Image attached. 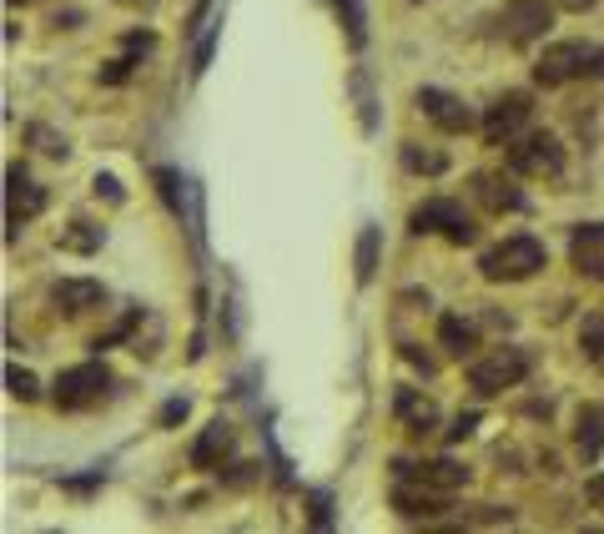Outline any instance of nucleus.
Returning a JSON list of instances; mask_svg holds the SVG:
<instances>
[{
	"label": "nucleus",
	"instance_id": "f257e3e1",
	"mask_svg": "<svg viewBox=\"0 0 604 534\" xmlns=\"http://www.w3.org/2000/svg\"><path fill=\"white\" fill-rule=\"evenodd\" d=\"M590 76H604V46H594V40H554L534 61L539 86H565V81H590Z\"/></svg>",
	"mask_w": 604,
	"mask_h": 534
},
{
	"label": "nucleus",
	"instance_id": "f03ea898",
	"mask_svg": "<svg viewBox=\"0 0 604 534\" xmlns=\"http://www.w3.org/2000/svg\"><path fill=\"white\" fill-rule=\"evenodd\" d=\"M544 262H549L544 242L519 233V237H504L499 248H488L484 258H479V273H484L488 283H524V277H534Z\"/></svg>",
	"mask_w": 604,
	"mask_h": 534
},
{
	"label": "nucleus",
	"instance_id": "7ed1b4c3",
	"mask_svg": "<svg viewBox=\"0 0 604 534\" xmlns=\"http://www.w3.org/2000/svg\"><path fill=\"white\" fill-rule=\"evenodd\" d=\"M117 378H111V368L101 364V358H92V364H76V368H61L56 373V408H67V414H81V408H92L106 399V389H111Z\"/></svg>",
	"mask_w": 604,
	"mask_h": 534
},
{
	"label": "nucleus",
	"instance_id": "20e7f679",
	"mask_svg": "<svg viewBox=\"0 0 604 534\" xmlns=\"http://www.w3.org/2000/svg\"><path fill=\"white\" fill-rule=\"evenodd\" d=\"M408 227L413 233H438L444 242H454V248H469L473 237H479V227H473V217L463 212V202H448V197H428L423 207H413V217H408Z\"/></svg>",
	"mask_w": 604,
	"mask_h": 534
},
{
	"label": "nucleus",
	"instance_id": "39448f33",
	"mask_svg": "<svg viewBox=\"0 0 604 534\" xmlns=\"http://www.w3.org/2000/svg\"><path fill=\"white\" fill-rule=\"evenodd\" d=\"M509 167L519 177H559L565 171V146L554 131H524L509 142Z\"/></svg>",
	"mask_w": 604,
	"mask_h": 534
},
{
	"label": "nucleus",
	"instance_id": "423d86ee",
	"mask_svg": "<svg viewBox=\"0 0 604 534\" xmlns=\"http://www.w3.org/2000/svg\"><path fill=\"white\" fill-rule=\"evenodd\" d=\"M524 373H529V353L524 348H494L488 358H479V364L469 368V383H473V393L494 399V393L524 383Z\"/></svg>",
	"mask_w": 604,
	"mask_h": 534
},
{
	"label": "nucleus",
	"instance_id": "0eeeda50",
	"mask_svg": "<svg viewBox=\"0 0 604 534\" xmlns=\"http://www.w3.org/2000/svg\"><path fill=\"white\" fill-rule=\"evenodd\" d=\"M46 212V187L31 182V171L15 162L11 171H5V237H21V227H26L31 217H40Z\"/></svg>",
	"mask_w": 604,
	"mask_h": 534
},
{
	"label": "nucleus",
	"instance_id": "6e6552de",
	"mask_svg": "<svg viewBox=\"0 0 604 534\" xmlns=\"http://www.w3.org/2000/svg\"><path fill=\"white\" fill-rule=\"evenodd\" d=\"M549 21H554V0H509L499 11V36L509 46H534V40H544Z\"/></svg>",
	"mask_w": 604,
	"mask_h": 534
},
{
	"label": "nucleus",
	"instance_id": "1a4fd4ad",
	"mask_svg": "<svg viewBox=\"0 0 604 534\" xmlns=\"http://www.w3.org/2000/svg\"><path fill=\"white\" fill-rule=\"evenodd\" d=\"M413 106H419V111L434 121L438 131H448V137H463V131L484 127V121L473 117V111L454 92H444V86H419V92H413Z\"/></svg>",
	"mask_w": 604,
	"mask_h": 534
},
{
	"label": "nucleus",
	"instance_id": "9d476101",
	"mask_svg": "<svg viewBox=\"0 0 604 534\" xmlns=\"http://www.w3.org/2000/svg\"><path fill=\"white\" fill-rule=\"evenodd\" d=\"M529 111H534V106H529L524 92H504L499 102L484 111V127H479V131H484V142H488V146H509L514 137L524 131Z\"/></svg>",
	"mask_w": 604,
	"mask_h": 534
},
{
	"label": "nucleus",
	"instance_id": "9b49d317",
	"mask_svg": "<svg viewBox=\"0 0 604 534\" xmlns=\"http://www.w3.org/2000/svg\"><path fill=\"white\" fill-rule=\"evenodd\" d=\"M394 509L403 520L434 524L448 509V489H428V484H419V479H394Z\"/></svg>",
	"mask_w": 604,
	"mask_h": 534
},
{
	"label": "nucleus",
	"instance_id": "f8f14e48",
	"mask_svg": "<svg viewBox=\"0 0 604 534\" xmlns=\"http://www.w3.org/2000/svg\"><path fill=\"white\" fill-rule=\"evenodd\" d=\"M394 479H419L428 484V489H459V484H469V470L463 464H454V459H423V464H413V459H394Z\"/></svg>",
	"mask_w": 604,
	"mask_h": 534
},
{
	"label": "nucleus",
	"instance_id": "ddd939ff",
	"mask_svg": "<svg viewBox=\"0 0 604 534\" xmlns=\"http://www.w3.org/2000/svg\"><path fill=\"white\" fill-rule=\"evenodd\" d=\"M569 268H575L579 277L604 283V222H584V227H575V237H569Z\"/></svg>",
	"mask_w": 604,
	"mask_h": 534
},
{
	"label": "nucleus",
	"instance_id": "4468645a",
	"mask_svg": "<svg viewBox=\"0 0 604 534\" xmlns=\"http://www.w3.org/2000/svg\"><path fill=\"white\" fill-rule=\"evenodd\" d=\"M51 302H56V313L81 318V313H92V308H106V287L92 283V277H61L51 287Z\"/></svg>",
	"mask_w": 604,
	"mask_h": 534
},
{
	"label": "nucleus",
	"instance_id": "2eb2a0df",
	"mask_svg": "<svg viewBox=\"0 0 604 534\" xmlns=\"http://www.w3.org/2000/svg\"><path fill=\"white\" fill-rule=\"evenodd\" d=\"M394 414L408 434H434L438 429V404L419 389H398L394 393Z\"/></svg>",
	"mask_w": 604,
	"mask_h": 534
},
{
	"label": "nucleus",
	"instance_id": "dca6fc26",
	"mask_svg": "<svg viewBox=\"0 0 604 534\" xmlns=\"http://www.w3.org/2000/svg\"><path fill=\"white\" fill-rule=\"evenodd\" d=\"M232 454V424L227 418H212L207 429H202V439L192 443V470H222V459Z\"/></svg>",
	"mask_w": 604,
	"mask_h": 534
},
{
	"label": "nucleus",
	"instance_id": "f3484780",
	"mask_svg": "<svg viewBox=\"0 0 604 534\" xmlns=\"http://www.w3.org/2000/svg\"><path fill=\"white\" fill-rule=\"evenodd\" d=\"M473 197H479L488 212H519L524 207V192H519L509 177H499V171H473Z\"/></svg>",
	"mask_w": 604,
	"mask_h": 534
},
{
	"label": "nucleus",
	"instance_id": "a211bd4d",
	"mask_svg": "<svg viewBox=\"0 0 604 534\" xmlns=\"http://www.w3.org/2000/svg\"><path fill=\"white\" fill-rule=\"evenodd\" d=\"M575 443L584 459H600L604 454V408L600 404H584L575 418Z\"/></svg>",
	"mask_w": 604,
	"mask_h": 534
},
{
	"label": "nucleus",
	"instance_id": "6ab92c4d",
	"mask_svg": "<svg viewBox=\"0 0 604 534\" xmlns=\"http://www.w3.org/2000/svg\"><path fill=\"white\" fill-rule=\"evenodd\" d=\"M152 182H157V197L167 202V212L182 222L186 217V197H192V192H186V182H182V171H177V167H157V171H152Z\"/></svg>",
	"mask_w": 604,
	"mask_h": 534
},
{
	"label": "nucleus",
	"instance_id": "aec40b11",
	"mask_svg": "<svg viewBox=\"0 0 604 534\" xmlns=\"http://www.w3.org/2000/svg\"><path fill=\"white\" fill-rule=\"evenodd\" d=\"M333 5H338V21L348 31V46L363 51L369 46V11H363V0H333Z\"/></svg>",
	"mask_w": 604,
	"mask_h": 534
},
{
	"label": "nucleus",
	"instance_id": "412c9836",
	"mask_svg": "<svg viewBox=\"0 0 604 534\" xmlns=\"http://www.w3.org/2000/svg\"><path fill=\"white\" fill-rule=\"evenodd\" d=\"M378 248H383V233L378 227H363L358 233V252H353V268H358V283H373V273H378Z\"/></svg>",
	"mask_w": 604,
	"mask_h": 534
},
{
	"label": "nucleus",
	"instance_id": "4be33fe9",
	"mask_svg": "<svg viewBox=\"0 0 604 534\" xmlns=\"http://www.w3.org/2000/svg\"><path fill=\"white\" fill-rule=\"evenodd\" d=\"M348 86H353V102H358V127L373 137V131H378V102H373L369 71H353V76H348Z\"/></svg>",
	"mask_w": 604,
	"mask_h": 534
},
{
	"label": "nucleus",
	"instance_id": "5701e85b",
	"mask_svg": "<svg viewBox=\"0 0 604 534\" xmlns=\"http://www.w3.org/2000/svg\"><path fill=\"white\" fill-rule=\"evenodd\" d=\"M398 157H403L408 171H419V177H444V171H448L444 152H428V146H419V142H403V152H398Z\"/></svg>",
	"mask_w": 604,
	"mask_h": 534
},
{
	"label": "nucleus",
	"instance_id": "b1692460",
	"mask_svg": "<svg viewBox=\"0 0 604 534\" xmlns=\"http://www.w3.org/2000/svg\"><path fill=\"white\" fill-rule=\"evenodd\" d=\"M438 343H444L448 353H459V358H463V353H469L479 339H473V323H463L459 313H444V318H438Z\"/></svg>",
	"mask_w": 604,
	"mask_h": 534
},
{
	"label": "nucleus",
	"instance_id": "393cba45",
	"mask_svg": "<svg viewBox=\"0 0 604 534\" xmlns=\"http://www.w3.org/2000/svg\"><path fill=\"white\" fill-rule=\"evenodd\" d=\"M26 142L36 146L40 157H56V162H67L71 157V146H67V137H61V131H51V127H26Z\"/></svg>",
	"mask_w": 604,
	"mask_h": 534
},
{
	"label": "nucleus",
	"instance_id": "a878e982",
	"mask_svg": "<svg viewBox=\"0 0 604 534\" xmlns=\"http://www.w3.org/2000/svg\"><path fill=\"white\" fill-rule=\"evenodd\" d=\"M61 248L67 252H96L101 248V227H92V222H71L67 233H61Z\"/></svg>",
	"mask_w": 604,
	"mask_h": 534
},
{
	"label": "nucleus",
	"instance_id": "bb28decb",
	"mask_svg": "<svg viewBox=\"0 0 604 534\" xmlns=\"http://www.w3.org/2000/svg\"><path fill=\"white\" fill-rule=\"evenodd\" d=\"M5 389H11V399H21V404H36V399H40L36 373H31V368H21V364L5 368Z\"/></svg>",
	"mask_w": 604,
	"mask_h": 534
},
{
	"label": "nucleus",
	"instance_id": "cd10ccee",
	"mask_svg": "<svg viewBox=\"0 0 604 534\" xmlns=\"http://www.w3.org/2000/svg\"><path fill=\"white\" fill-rule=\"evenodd\" d=\"M579 348L590 353L594 364H604V313H590L579 323Z\"/></svg>",
	"mask_w": 604,
	"mask_h": 534
},
{
	"label": "nucleus",
	"instance_id": "c85d7f7f",
	"mask_svg": "<svg viewBox=\"0 0 604 534\" xmlns=\"http://www.w3.org/2000/svg\"><path fill=\"white\" fill-rule=\"evenodd\" d=\"M217 40H222V21H212V31L197 40V51H192V76H202L212 66V56H217Z\"/></svg>",
	"mask_w": 604,
	"mask_h": 534
},
{
	"label": "nucleus",
	"instance_id": "c756f323",
	"mask_svg": "<svg viewBox=\"0 0 604 534\" xmlns=\"http://www.w3.org/2000/svg\"><path fill=\"white\" fill-rule=\"evenodd\" d=\"M136 323H142V308H132V313L121 318V323H117V328H111V333H101V339H96V343H92V348H96V353H101V348H111V343H121V339H132V333H136Z\"/></svg>",
	"mask_w": 604,
	"mask_h": 534
},
{
	"label": "nucleus",
	"instance_id": "7c9ffc66",
	"mask_svg": "<svg viewBox=\"0 0 604 534\" xmlns=\"http://www.w3.org/2000/svg\"><path fill=\"white\" fill-rule=\"evenodd\" d=\"M132 71H136V61H132L126 51H121L117 61H106V66H101V81H106V86H121V81L132 76Z\"/></svg>",
	"mask_w": 604,
	"mask_h": 534
},
{
	"label": "nucleus",
	"instance_id": "2f4dec72",
	"mask_svg": "<svg viewBox=\"0 0 604 534\" xmlns=\"http://www.w3.org/2000/svg\"><path fill=\"white\" fill-rule=\"evenodd\" d=\"M307 520H313V530H328L333 524V499L328 495H307Z\"/></svg>",
	"mask_w": 604,
	"mask_h": 534
},
{
	"label": "nucleus",
	"instance_id": "473e14b6",
	"mask_svg": "<svg viewBox=\"0 0 604 534\" xmlns=\"http://www.w3.org/2000/svg\"><path fill=\"white\" fill-rule=\"evenodd\" d=\"M186 414H192V404H186V399H167V404H161V414H157V424H161V429H177Z\"/></svg>",
	"mask_w": 604,
	"mask_h": 534
},
{
	"label": "nucleus",
	"instance_id": "72a5a7b5",
	"mask_svg": "<svg viewBox=\"0 0 604 534\" xmlns=\"http://www.w3.org/2000/svg\"><path fill=\"white\" fill-rule=\"evenodd\" d=\"M92 192H96V197H106V202H126V192H121V182H117V177H106V171H101V177H96V182H92Z\"/></svg>",
	"mask_w": 604,
	"mask_h": 534
},
{
	"label": "nucleus",
	"instance_id": "f704fd0d",
	"mask_svg": "<svg viewBox=\"0 0 604 534\" xmlns=\"http://www.w3.org/2000/svg\"><path fill=\"white\" fill-rule=\"evenodd\" d=\"M473 429H479V414H459V418H454V429H448L444 439H448V443H463Z\"/></svg>",
	"mask_w": 604,
	"mask_h": 534
},
{
	"label": "nucleus",
	"instance_id": "c9c22d12",
	"mask_svg": "<svg viewBox=\"0 0 604 534\" xmlns=\"http://www.w3.org/2000/svg\"><path fill=\"white\" fill-rule=\"evenodd\" d=\"M101 479H106V470H92V474H81V479H67V489L71 495H92V489H101Z\"/></svg>",
	"mask_w": 604,
	"mask_h": 534
},
{
	"label": "nucleus",
	"instance_id": "e433bc0d",
	"mask_svg": "<svg viewBox=\"0 0 604 534\" xmlns=\"http://www.w3.org/2000/svg\"><path fill=\"white\" fill-rule=\"evenodd\" d=\"M584 495H590V505H594V509H600V514H604V474H594V479L584 484Z\"/></svg>",
	"mask_w": 604,
	"mask_h": 534
},
{
	"label": "nucleus",
	"instance_id": "4c0bfd02",
	"mask_svg": "<svg viewBox=\"0 0 604 534\" xmlns=\"http://www.w3.org/2000/svg\"><path fill=\"white\" fill-rule=\"evenodd\" d=\"M257 479V464H232V474H227V484H252Z\"/></svg>",
	"mask_w": 604,
	"mask_h": 534
},
{
	"label": "nucleus",
	"instance_id": "58836bf2",
	"mask_svg": "<svg viewBox=\"0 0 604 534\" xmlns=\"http://www.w3.org/2000/svg\"><path fill=\"white\" fill-rule=\"evenodd\" d=\"M403 358H408V364H413V368H423V378L434 373V364H428V358H423V353L413 348V343H403Z\"/></svg>",
	"mask_w": 604,
	"mask_h": 534
},
{
	"label": "nucleus",
	"instance_id": "ea45409f",
	"mask_svg": "<svg viewBox=\"0 0 604 534\" xmlns=\"http://www.w3.org/2000/svg\"><path fill=\"white\" fill-rule=\"evenodd\" d=\"M207 11H212V0H197V5H192V15H186V31H197L202 21H207Z\"/></svg>",
	"mask_w": 604,
	"mask_h": 534
},
{
	"label": "nucleus",
	"instance_id": "a19ab883",
	"mask_svg": "<svg viewBox=\"0 0 604 534\" xmlns=\"http://www.w3.org/2000/svg\"><path fill=\"white\" fill-rule=\"evenodd\" d=\"M121 5H157V0H121Z\"/></svg>",
	"mask_w": 604,
	"mask_h": 534
},
{
	"label": "nucleus",
	"instance_id": "79ce46f5",
	"mask_svg": "<svg viewBox=\"0 0 604 534\" xmlns=\"http://www.w3.org/2000/svg\"><path fill=\"white\" fill-rule=\"evenodd\" d=\"M11 5H26V0H11Z\"/></svg>",
	"mask_w": 604,
	"mask_h": 534
}]
</instances>
